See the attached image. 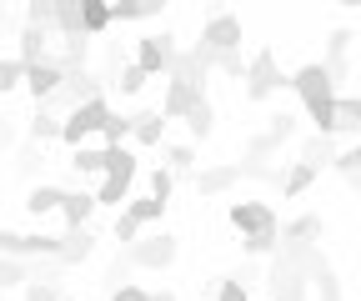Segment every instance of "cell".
I'll use <instances>...</instances> for the list:
<instances>
[{"label":"cell","mask_w":361,"mask_h":301,"mask_svg":"<svg viewBox=\"0 0 361 301\" xmlns=\"http://www.w3.org/2000/svg\"><path fill=\"white\" fill-rule=\"evenodd\" d=\"M291 91L301 96L311 125H316V136H336V80L326 70V61H306L296 75H291Z\"/></svg>","instance_id":"obj_1"},{"label":"cell","mask_w":361,"mask_h":301,"mask_svg":"<svg viewBox=\"0 0 361 301\" xmlns=\"http://www.w3.org/2000/svg\"><path fill=\"white\" fill-rule=\"evenodd\" d=\"M106 121H111V101H106V96H101V101H85V106H75V111L61 121V141H66L71 151H80V146H90V136L106 131Z\"/></svg>","instance_id":"obj_2"},{"label":"cell","mask_w":361,"mask_h":301,"mask_svg":"<svg viewBox=\"0 0 361 301\" xmlns=\"http://www.w3.org/2000/svg\"><path fill=\"white\" fill-rule=\"evenodd\" d=\"M281 85H291V75L276 66V51H256V56H251V66H246V101H251V106H261V101L276 96Z\"/></svg>","instance_id":"obj_3"},{"label":"cell","mask_w":361,"mask_h":301,"mask_svg":"<svg viewBox=\"0 0 361 301\" xmlns=\"http://www.w3.org/2000/svg\"><path fill=\"white\" fill-rule=\"evenodd\" d=\"M176 256H180V241L171 231H151L135 246H126V262L141 266V271H166V266H176Z\"/></svg>","instance_id":"obj_4"},{"label":"cell","mask_w":361,"mask_h":301,"mask_svg":"<svg viewBox=\"0 0 361 301\" xmlns=\"http://www.w3.org/2000/svg\"><path fill=\"white\" fill-rule=\"evenodd\" d=\"M176 56H180V46H176V35H171V30H161V35H141V40H135V66H141L146 75H171Z\"/></svg>","instance_id":"obj_5"},{"label":"cell","mask_w":361,"mask_h":301,"mask_svg":"<svg viewBox=\"0 0 361 301\" xmlns=\"http://www.w3.org/2000/svg\"><path fill=\"white\" fill-rule=\"evenodd\" d=\"M231 226L241 231V241L246 236H271V231H281V221H276V211H271L266 201H231Z\"/></svg>","instance_id":"obj_6"},{"label":"cell","mask_w":361,"mask_h":301,"mask_svg":"<svg viewBox=\"0 0 361 301\" xmlns=\"http://www.w3.org/2000/svg\"><path fill=\"white\" fill-rule=\"evenodd\" d=\"M266 286H271V301H306L311 291V276L281 256H271V271H266Z\"/></svg>","instance_id":"obj_7"},{"label":"cell","mask_w":361,"mask_h":301,"mask_svg":"<svg viewBox=\"0 0 361 301\" xmlns=\"http://www.w3.org/2000/svg\"><path fill=\"white\" fill-rule=\"evenodd\" d=\"M201 46L226 56V51H241V20L231 11H211V20L201 25Z\"/></svg>","instance_id":"obj_8"},{"label":"cell","mask_w":361,"mask_h":301,"mask_svg":"<svg viewBox=\"0 0 361 301\" xmlns=\"http://www.w3.org/2000/svg\"><path fill=\"white\" fill-rule=\"evenodd\" d=\"M66 85V70H61V61L51 56V61H40V66H25V91L35 96V106H45L56 91Z\"/></svg>","instance_id":"obj_9"},{"label":"cell","mask_w":361,"mask_h":301,"mask_svg":"<svg viewBox=\"0 0 361 301\" xmlns=\"http://www.w3.org/2000/svg\"><path fill=\"white\" fill-rule=\"evenodd\" d=\"M201 96H206V91H196V85H186V80H166L161 116H166V121H186V116H191V106H196Z\"/></svg>","instance_id":"obj_10"},{"label":"cell","mask_w":361,"mask_h":301,"mask_svg":"<svg viewBox=\"0 0 361 301\" xmlns=\"http://www.w3.org/2000/svg\"><path fill=\"white\" fill-rule=\"evenodd\" d=\"M90 216H96V191H66V206H61V221H66V231H80V226H90Z\"/></svg>","instance_id":"obj_11"},{"label":"cell","mask_w":361,"mask_h":301,"mask_svg":"<svg viewBox=\"0 0 361 301\" xmlns=\"http://www.w3.org/2000/svg\"><path fill=\"white\" fill-rule=\"evenodd\" d=\"M351 30L346 25H336L331 35H326V70H331V80H346L351 75V66H346V51H351Z\"/></svg>","instance_id":"obj_12"},{"label":"cell","mask_w":361,"mask_h":301,"mask_svg":"<svg viewBox=\"0 0 361 301\" xmlns=\"http://www.w3.org/2000/svg\"><path fill=\"white\" fill-rule=\"evenodd\" d=\"M90 251H96V231H90V226L66 231V236H61V262H56V266H80Z\"/></svg>","instance_id":"obj_13"},{"label":"cell","mask_w":361,"mask_h":301,"mask_svg":"<svg viewBox=\"0 0 361 301\" xmlns=\"http://www.w3.org/2000/svg\"><path fill=\"white\" fill-rule=\"evenodd\" d=\"M236 181H241L236 161H231V166H211V171H196V191H201V196H226V191H231Z\"/></svg>","instance_id":"obj_14"},{"label":"cell","mask_w":361,"mask_h":301,"mask_svg":"<svg viewBox=\"0 0 361 301\" xmlns=\"http://www.w3.org/2000/svg\"><path fill=\"white\" fill-rule=\"evenodd\" d=\"M66 206V186H51V181H40V186H30V196H25V211L40 221V216H51V211H61Z\"/></svg>","instance_id":"obj_15"},{"label":"cell","mask_w":361,"mask_h":301,"mask_svg":"<svg viewBox=\"0 0 361 301\" xmlns=\"http://www.w3.org/2000/svg\"><path fill=\"white\" fill-rule=\"evenodd\" d=\"M166 125H171V121H166L161 111H141V116H135L130 141H135V146H161V141H166Z\"/></svg>","instance_id":"obj_16"},{"label":"cell","mask_w":361,"mask_h":301,"mask_svg":"<svg viewBox=\"0 0 361 301\" xmlns=\"http://www.w3.org/2000/svg\"><path fill=\"white\" fill-rule=\"evenodd\" d=\"M301 161H306L311 171L336 166V136H306V141H301Z\"/></svg>","instance_id":"obj_17"},{"label":"cell","mask_w":361,"mask_h":301,"mask_svg":"<svg viewBox=\"0 0 361 301\" xmlns=\"http://www.w3.org/2000/svg\"><path fill=\"white\" fill-rule=\"evenodd\" d=\"M151 16H161V0H116V6H111V25L151 20Z\"/></svg>","instance_id":"obj_18"},{"label":"cell","mask_w":361,"mask_h":301,"mask_svg":"<svg viewBox=\"0 0 361 301\" xmlns=\"http://www.w3.org/2000/svg\"><path fill=\"white\" fill-rule=\"evenodd\" d=\"M80 30L90 40L111 30V6H106V0H80Z\"/></svg>","instance_id":"obj_19"},{"label":"cell","mask_w":361,"mask_h":301,"mask_svg":"<svg viewBox=\"0 0 361 301\" xmlns=\"http://www.w3.org/2000/svg\"><path fill=\"white\" fill-rule=\"evenodd\" d=\"M71 171L85 181V176H106V146H80L71 151Z\"/></svg>","instance_id":"obj_20"},{"label":"cell","mask_w":361,"mask_h":301,"mask_svg":"<svg viewBox=\"0 0 361 301\" xmlns=\"http://www.w3.org/2000/svg\"><path fill=\"white\" fill-rule=\"evenodd\" d=\"M56 61H61V70H66V75L90 70V35H71V40H66V51H61Z\"/></svg>","instance_id":"obj_21"},{"label":"cell","mask_w":361,"mask_h":301,"mask_svg":"<svg viewBox=\"0 0 361 301\" xmlns=\"http://www.w3.org/2000/svg\"><path fill=\"white\" fill-rule=\"evenodd\" d=\"M30 146H45V141H61V116H51L45 106H35V116H30Z\"/></svg>","instance_id":"obj_22"},{"label":"cell","mask_w":361,"mask_h":301,"mask_svg":"<svg viewBox=\"0 0 361 301\" xmlns=\"http://www.w3.org/2000/svg\"><path fill=\"white\" fill-rule=\"evenodd\" d=\"M126 216H130L135 226H156V221L166 216V201H156V196H135V201H126Z\"/></svg>","instance_id":"obj_23"},{"label":"cell","mask_w":361,"mask_h":301,"mask_svg":"<svg viewBox=\"0 0 361 301\" xmlns=\"http://www.w3.org/2000/svg\"><path fill=\"white\" fill-rule=\"evenodd\" d=\"M126 201H130V176H101L96 206H121V211H126Z\"/></svg>","instance_id":"obj_24"},{"label":"cell","mask_w":361,"mask_h":301,"mask_svg":"<svg viewBox=\"0 0 361 301\" xmlns=\"http://www.w3.org/2000/svg\"><path fill=\"white\" fill-rule=\"evenodd\" d=\"M361 131V96H336V136Z\"/></svg>","instance_id":"obj_25"},{"label":"cell","mask_w":361,"mask_h":301,"mask_svg":"<svg viewBox=\"0 0 361 301\" xmlns=\"http://www.w3.org/2000/svg\"><path fill=\"white\" fill-rule=\"evenodd\" d=\"M316 176H322V171H311L306 161H291V171H286V181H281V196H286V201H291V196H306Z\"/></svg>","instance_id":"obj_26"},{"label":"cell","mask_w":361,"mask_h":301,"mask_svg":"<svg viewBox=\"0 0 361 301\" xmlns=\"http://www.w3.org/2000/svg\"><path fill=\"white\" fill-rule=\"evenodd\" d=\"M186 131H191V141H206V136L216 131V111H211V101H206V96L191 106V116H186Z\"/></svg>","instance_id":"obj_27"},{"label":"cell","mask_w":361,"mask_h":301,"mask_svg":"<svg viewBox=\"0 0 361 301\" xmlns=\"http://www.w3.org/2000/svg\"><path fill=\"white\" fill-rule=\"evenodd\" d=\"M322 216H311V211H306V216H296V221H286L281 226V241H322Z\"/></svg>","instance_id":"obj_28"},{"label":"cell","mask_w":361,"mask_h":301,"mask_svg":"<svg viewBox=\"0 0 361 301\" xmlns=\"http://www.w3.org/2000/svg\"><path fill=\"white\" fill-rule=\"evenodd\" d=\"M56 35H61V40L85 35V30H80V0H56Z\"/></svg>","instance_id":"obj_29"},{"label":"cell","mask_w":361,"mask_h":301,"mask_svg":"<svg viewBox=\"0 0 361 301\" xmlns=\"http://www.w3.org/2000/svg\"><path fill=\"white\" fill-rule=\"evenodd\" d=\"M20 296H25V301H61L66 286H61L56 276H35V271H30V281L20 286Z\"/></svg>","instance_id":"obj_30"},{"label":"cell","mask_w":361,"mask_h":301,"mask_svg":"<svg viewBox=\"0 0 361 301\" xmlns=\"http://www.w3.org/2000/svg\"><path fill=\"white\" fill-rule=\"evenodd\" d=\"M146 80H151V75H146L141 66H135V61H126V66H121V75H116L111 85H116V91H121L126 101H130V96H141V91H146Z\"/></svg>","instance_id":"obj_31"},{"label":"cell","mask_w":361,"mask_h":301,"mask_svg":"<svg viewBox=\"0 0 361 301\" xmlns=\"http://www.w3.org/2000/svg\"><path fill=\"white\" fill-rule=\"evenodd\" d=\"M130 131H135V116H121V111H111L106 131H101V141H106V146H126V141H130Z\"/></svg>","instance_id":"obj_32"},{"label":"cell","mask_w":361,"mask_h":301,"mask_svg":"<svg viewBox=\"0 0 361 301\" xmlns=\"http://www.w3.org/2000/svg\"><path fill=\"white\" fill-rule=\"evenodd\" d=\"M266 136L276 141V146H286V141L296 136V116H291V111H271V116H266Z\"/></svg>","instance_id":"obj_33"},{"label":"cell","mask_w":361,"mask_h":301,"mask_svg":"<svg viewBox=\"0 0 361 301\" xmlns=\"http://www.w3.org/2000/svg\"><path fill=\"white\" fill-rule=\"evenodd\" d=\"M196 166V146H166V171L171 176H186Z\"/></svg>","instance_id":"obj_34"},{"label":"cell","mask_w":361,"mask_h":301,"mask_svg":"<svg viewBox=\"0 0 361 301\" xmlns=\"http://www.w3.org/2000/svg\"><path fill=\"white\" fill-rule=\"evenodd\" d=\"M16 85H25V66H20V56L0 61V96H6V91H16Z\"/></svg>","instance_id":"obj_35"},{"label":"cell","mask_w":361,"mask_h":301,"mask_svg":"<svg viewBox=\"0 0 361 301\" xmlns=\"http://www.w3.org/2000/svg\"><path fill=\"white\" fill-rule=\"evenodd\" d=\"M241 246H246V256H276V251H281V231H271V236H246Z\"/></svg>","instance_id":"obj_36"},{"label":"cell","mask_w":361,"mask_h":301,"mask_svg":"<svg viewBox=\"0 0 361 301\" xmlns=\"http://www.w3.org/2000/svg\"><path fill=\"white\" fill-rule=\"evenodd\" d=\"M311 281L322 286V301H341V281H336L331 262H326V266H316V276H311Z\"/></svg>","instance_id":"obj_37"},{"label":"cell","mask_w":361,"mask_h":301,"mask_svg":"<svg viewBox=\"0 0 361 301\" xmlns=\"http://www.w3.org/2000/svg\"><path fill=\"white\" fill-rule=\"evenodd\" d=\"M246 66H251V61H246L241 51H226V56H216V70H221V75H236V80H246Z\"/></svg>","instance_id":"obj_38"},{"label":"cell","mask_w":361,"mask_h":301,"mask_svg":"<svg viewBox=\"0 0 361 301\" xmlns=\"http://www.w3.org/2000/svg\"><path fill=\"white\" fill-rule=\"evenodd\" d=\"M216 301H251V296H246V281H241V276H221V281H216Z\"/></svg>","instance_id":"obj_39"},{"label":"cell","mask_w":361,"mask_h":301,"mask_svg":"<svg viewBox=\"0 0 361 301\" xmlns=\"http://www.w3.org/2000/svg\"><path fill=\"white\" fill-rule=\"evenodd\" d=\"M25 281H30L25 262H0V286H25Z\"/></svg>","instance_id":"obj_40"},{"label":"cell","mask_w":361,"mask_h":301,"mask_svg":"<svg viewBox=\"0 0 361 301\" xmlns=\"http://www.w3.org/2000/svg\"><path fill=\"white\" fill-rule=\"evenodd\" d=\"M171 186H176V176H171L166 166H156V171H151V196H156V201H171Z\"/></svg>","instance_id":"obj_41"},{"label":"cell","mask_w":361,"mask_h":301,"mask_svg":"<svg viewBox=\"0 0 361 301\" xmlns=\"http://www.w3.org/2000/svg\"><path fill=\"white\" fill-rule=\"evenodd\" d=\"M116 241H121V246H135V241H141V226H135V221L126 216V211L116 216Z\"/></svg>","instance_id":"obj_42"},{"label":"cell","mask_w":361,"mask_h":301,"mask_svg":"<svg viewBox=\"0 0 361 301\" xmlns=\"http://www.w3.org/2000/svg\"><path fill=\"white\" fill-rule=\"evenodd\" d=\"M276 151H281V146H276V141H271V136H266V131H261V136H251V141H246V156H261V161H271V156H276Z\"/></svg>","instance_id":"obj_43"},{"label":"cell","mask_w":361,"mask_h":301,"mask_svg":"<svg viewBox=\"0 0 361 301\" xmlns=\"http://www.w3.org/2000/svg\"><path fill=\"white\" fill-rule=\"evenodd\" d=\"M336 171L356 181V176H361V151H356V146H351V151H341V156H336Z\"/></svg>","instance_id":"obj_44"},{"label":"cell","mask_w":361,"mask_h":301,"mask_svg":"<svg viewBox=\"0 0 361 301\" xmlns=\"http://www.w3.org/2000/svg\"><path fill=\"white\" fill-rule=\"evenodd\" d=\"M111 301H151V291H146V286H135V281H126V286L111 291Z\"/></svg>","instance_id":"obj_45"},{"label":"cell","mask_w":361,"mask_h":301,"mask_svg":"<svg viewBox=\"0 0 361 301\" xmlns=\"http://www.w3.org/2000/svg\"><path fill=\"white\" fill-rule=\"evenodd\" d=\"M35 166H45V146H20V171L30 176Z\"/></svg>","instance_id":"obj_46"},{"label":"cell","mask_w":361,"mask_h":301,"mask_svg":"<svg viewBox=\"0 0 361 301\" xmlns=\"http://www.w3.org/2000/svg\"><path fill=\"white\" fill-rule=\"evenodd\" d=\"M151 301H176V291H151Z\"/></svg>","instance_id":"obj_47"},{"label":"cell","mask_w":361,"mask_h":301,"mask_svg":"<svg viewBox=\"0 0 361 301\" xmlns=\"http://www.w3.org/2000/svg\"><path fill=\"white\" fill-rule=\"evenodd\" d=\"M356 201H361V176H356Z\"/></svg>","instance_id":"obj_48"},{"label":"cell","mask_w":361,"mask_h":301,"mask_svg":"<svg viewBox=\"0 0 361 301\" xmlns=\"http://www.w3.org/2000/svg\"><path fill=\"white\" fill-rule=\"evenodd\" d=\"M356 151H361V141H356Z\"/></svg>","instance_id":"obj_49"},{"label":"cell","mask_w":361,"mask_h":301,"mask_svg":"<svg viewBox=\"0 0 361 301\" xmlns=\"http://www.w3.org/2000/svg\"><path fill=\"white\" fill-rule=\"evenodd\" d=\"M341 301H346V296H341Z\"/></svg>","instance_id":"obj_50"}]
</instances>
